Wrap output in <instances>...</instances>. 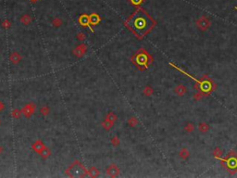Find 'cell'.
Instances as JSON below:
<instances>
[{"instance_id":"obj_1","label":"cell","mask_w":237,"mask_h":178,"mask_svg":"<svg viewBox=\"0 0 237 178\" xmlns=\"http://www.w3.org/2000/svg\"><path fill=\"white\" fill-rule=\"evenodd\" d=\"M129 26L138 36H144L153 26V21L144 11L139 10L130 20Z\"/></svg>"},{"instance_id":"obj_2","label":"cell","mask_w":237,"mask_h":178,"mask_svg":"<svg viewBox=\"0 0 237 178\" xmlns=\"http://www.w3.org/2000/svg\"><path fill=\"white\" fill-rule=\"evenodd\" d=\"M66 175L70 177H82L86 174V171L79 161H74L66 170Z\"/></svg>"},{"instance_id":"obj_3","label":"cell","mask_w":237,"mask_h":178,"mask_svg":"<svg viewBox=\"0 0 237 178\" xmlns=\"http://www.w3.org/2000/svg\"><path fill=\"white\" fill-rule=\"evenodd\" d=\"M35 109H36V105L33 102H30L25 105L22 109V113L25 117V118L30 119L31 117L34 114Z\"/></svg>"},{"instance_id":"obj_4","label":"cell","mask_w":237,"mask_h":178,"mask_svg":"<svg viewBox=\"0 0 237 178\" xmlns=\"http://www.w3.org/2000/svg\"><path fill=\"white\" fill-rule=\"evenodd\" d=\"M171 66H172V67H174V68H176L177 70H179V71H181V73H184V74H186L188 76V77H190V78H192L193 80H195L196 83H198V84H199V86H200V88L202 89L203 91H205V92H206V91H209V89H210V84H209V83H203V82H200V81H198V80H196L195 78H194V77H192V75H190V74H188V73H186L185 72H183V71H181L180 68H178L177 66H175V65H173L172 63H170Z\"/></svg>"},{"instance_id":"obj_5","label":"cell","mask_w":237,"mask_h":178,"mask_svg":"<svg viewBox=\"0 0 237 178\" xmlns=\"http://www.w3.org/2000/svg\"><path fill=\"white\" fill-rule=\"evenodd\" d=\"M135 62L138 66H140V67L147 68V62H148L147 55L145 54V53H141V54L137 55V56H136V59H135Z\"/></svg>"},{"instance_id":"obj_6","label":"cell","mask_w":237,"mask_h":178,"mask_svg":"<svg viewBox=\"0 0 237 178\" xmlns=\"http://www.w3.org/2000/svg\"><path fill=\"white\" fill-rule=\"evenodd\" d=\"M45 147V145L43 143V141L42 140H36L35 142H33V145H32V149L35 152V153H37V154H40L41 153V151L44 149Z\"/></svg>"},{"instance_id":"obj_7","label":"cell","mask_w":237,"mask_h":178,"mask_svg":"<svg viewBox=\"0 0 237 178\" xmlns=\"http://www.w3.org/2000/svg\"><path fill=\"white\" fill-rule=\"evenodd\" d=\"M79 23L83 27H88L91 32H94V30L92 29V27H91V25H90L89 16H87V15H82V16L79 18Z\"/></svg>"},{"instance_id":"obj_8","label":"cell","mask_w":237,"mask_h":178,"mask_svg":"<svg viewBox=\"0 0 237 178\" xmlns=\"http://www.w3.org/2000/svg\"><path fill=\"white\" fill-rule=\"evenodd\" d=\"M22 56L19 55V53L17 52V51H13L10 55H9V60H10L11 63L14 64V65L19 64V62L22 61Z\"/></svg>"},{"instance_id":"obj_9","label":"cell","mask_w":237,"mask_h":178,"mask_svg":"<svg viewBox=\"0 0 237 178\" xmlns=\"http://www.w3.org/2000/svg\"><path fill=\"white\" fill-rule=\"evenodd\" d=\"M225 161L227 163V166H228V168H230V169H235L237 167V160L235 158L231 157L228 160H225Z\"/></svg>"},{"instance_id":"obj_10","label":"cell","mask_w":237,"mask_h":178,"mask_svg":"<svg viewBox=\"0 0 237 178\" xmlns=\"http://www.w3.org/2000/svg\"><path fill=\"white\" fill-rule=\"evenodd\" d=\"M19 22H21L23 25H29L30 23L32 22V18H31L30 15L24 14L21 17V19H19Z\"/></svg>"},{"instance_id":"obj_11","label":"cell","mask_w":237,"mask_h":178,"mask_svg":"<svg viewBox=\"0 0 237 178\" xmlns=\"http://www.w3.org/2000/svg\"><path fill=\"white\" fill-rule=\"evenodd\" d=\"M39 155L42 157V159L47 160V159H48L50 156H51V150H50L49 147H45L44 149L41 151V153H40Z\"/></svg>"},{"instance_id":"obj_12","label":"cell","mask_w":237,"mask_h":178,"mask_svg":"<svg viewBox=\"0 0 237 178\" xmlns=\"http://www.w3.org/2000/svg\"><path fill=\"white\" fill-rule=\"evenodd\" d=\"M89 22H90V24H97L99 22H100V18L97 14H92L89 16Z\"/></svg>"},{"instance_id":"obj_13","label":"cell","mask_w":237,"mask_h":178,"mask_svg":"<svg viewBox=\"0 0 237 178\" xmlns=\"http://www.w3.org/2000/svg\"><path fill=\"white\" fill-rule=\"evenodd\" d=\"M52 25L54 27H59V26H61L62 25V23H63V22H62V20L60 19V18H58V17H56V18H54L53 20H52Z\"/></svg>"},{"instance_id":"obj_14","label":"cell","mask_w":237,"mask_h":178,"mask_svg":"<svg viewBox=\"0 0 237 178\" xmlns=\"http://www.w3.org/2000/svg\"><path fill=\"white\" fill-rule=\"evenodd\" d=\"M40 112H41V114L43 116H47L50 113L49 107L48 106H43V107H41V109H40Z\"/></svg>"},{"instance_id":"obj_15","label":"cell","mask_w":237,"mask_h":178,"mask_svg":"<svg viewBox=\"0 0 237 178\" xmlns=\"http://www.w3.org/2000/svg\"><path fill=\"white\" fill-rule=\"evenodd\" d=\"M22 110H19L18 109H15L12 110V112H11V115L14 119H19V118H21V116H22Z\"/></svg>"},{"instance_id":"obj_16","label":"cell","mask_w":237,"mask_h":178,"mask_svg":"<svg viewBox=\"0 0 237 178\" xmlns=\"http://www.w3.org/2000/svg\"><path fill=\"white\" fill-rule=\"evenodd\" d=\"M1 25H2V27L4 29H9L11 26V23H10V22L8 21V20H4V21L2 22V23H1Z\"/></svg>"},{"instance_id":"obj_17","label":"cell","mask_w":237,"mask_h":178,"mask_svg":"<svg viewBox=\"0 0 237 178\" xmlns=\"http://www.w3.org/2000/svg\"><path fill=\"white\" fill-rule=\"evenodd\" d=\"M78 39H79V40H83V39H84V38H83V34H80L78 35Z\"/></svg>"},{"instance_id":"obj_18","label":"cell","mask_w":237,"mask_h":178,"mask_svg":"<svg viewBox=\"0 0 237 178\" xmlns=\"http://www.w3.org/2000/svg\"><path fill=\"white\" fill-rule=\"evenodd\" d=\"M132 1H133V4H139L141 1H142V0H132Z\"/></svg>"},{"instance_id":"obj_19","label":"cell","mask_w":237,"mask_h":178,"mask_svg":"<svg viewBox=\"0 0 237 178\" xmlns=\"http://www.w3.org/2000/svg\"><path fill=\"white\" fill-rule=\"evenodd\" d=\"M4 110V104L2 102H0V111Z\"/></svg>"},{"instance_id":"obj_20","label":"cell","mask_w":237,"mask_h":178,"mask_svg":"<svg viewBox=\"0 0 237 178\" xmlns=\"http://www.w3.org/2000/svg\"><path fill=\"white\" fill-rule=\"evenodd\" d=\"M3 151H4L3 147H2V146H0V155H1V154L3 153Z\"/></svg>"},{"instance_id":"obj_21","label":"cell","mask_w":237,"mask_h":178,"mask_svg":"<svg viewBox=\"0 0 237 178\" xmlns=\"http://www.w3.org/2000/svg\"><path fill=\"white\" fill-rule=\"evenodd\" d=\"M35 1H36V0H33V2H35Z\"/></svg>"},{"instance_id":"obj_22","label":"cell","mask_w":237,"mask_h":178,"mask_svg":"<svg viewBox=\"0 0 237 178\" xmlns=\"http://www.w3.org/2000/svg\"><path fill=\"white\" fill-rule=\"evenodd\" d=\"M0 124H1V121H0Z\"/></svg>"},{"instance_id":"obj_23","label":"cell","mask_w":237,"mask_h":178,"mask_svg":"<svg viewBox=\"0 0 237 178\" xmlns=\"http://www.w3.org/2000/svg\"><path fill=\"white\" fill-rule=\"evenodd\" d=\"M236 8V9H237V8Z\"/></svg>"}]
</instances>
